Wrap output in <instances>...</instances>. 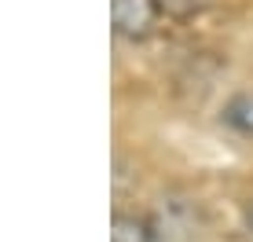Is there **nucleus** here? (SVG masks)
Segmentation results:
<instances>
[{"label": "nucleus", "instance_id": "nucleus-1", "mask_svg": "<svg viewBox=\"0 0 253 242\" xmlns=\"http://www.w3.org/2000/svg\"><path fill=\"white\" fill-rule=\"evenodd\" d=\"M162 0H110L114 30L128 40H147L162 22Z\"/></svg>", "mask_w": 253, "mask_h": 242}, {"label": "nucleus", "instance_id": "nucleus-2", "mask_svg": "<svg viewBox=\"0 0 253 242\" xmlns=\"http://www.w3.org/2000/svg\"><path fill=\"white\" fill-rule=\"evenodd\" d=\"M114 242H162V231L143 217L118 213L114 217Z\"/></svg>", "mask_w": 253, "mask_h": 242}, {"label": "nucleus", "instance_id": "nucleus-3", "mask_svg": "<svg viewBox=\"0 0 253 242\" xmlns=\"http://www.w3.org/2000/svg\"><path fill=\"white\" fill-rule=\"evenodd\" d=\"M224 121H228L231 128H239V132L253 136V92L235 96L228 107H224Z\"/></svg>", "mask_w": 253, "mask_h": 242}]
</instances>
